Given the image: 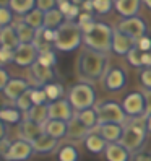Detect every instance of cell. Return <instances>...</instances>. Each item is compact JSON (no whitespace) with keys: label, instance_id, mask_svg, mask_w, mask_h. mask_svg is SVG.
Wrapping results in <instances>:
<instances>
[{"label":"cell","instance_id":"1","mask_svg":"<svg viewBox=\"0 0 151 161\" xmlns=\"http://www.w3.org/2000/svg\"><path fill=\"white\" fill-rule=\"evenodd\" d=\"M107 62L109 54H102L91 51L88 47H83L78 60H77V73L84 83H93L102 78L107 73Z\"/></svg>","mask_w":151,"mask_h":161},{"label":"cell","instance_id":"2","mask_svg":"<svg viewBox=\"0 0 151 161\" xmlns=\"http://www.w3.org/2000/svg\"><path fill=\"white\" fill-rule=\"evenodd\" d=\"M114 31L107 23L96 21L94 30L88 34H83V44L91 51L109 54L112 51V42H114Z\"/></svg>","mask_w":151,"mask_h":161},{"label":"cell","instance_id":"3","mask_svg":"<svg viewBox=\"0 0 151 161\" xmlns=\"http://www.w3.org/2000/svg\"><path fill=\"white\" fill-rule=\"evenodd\" d=\"M83 42V31L77 21H65L60 28L55 30L54 49L60 52H73Z\"/></svg>","mask_w":151,"mask_h":161},{"label":"cell","instance_id":"4","mask_svg":"<svg viewBox=\"0 0 151 161\" xmlns=\"http://www.w3.org/2000/svg\"><path fill=\"white\" fill-rule=\"evenodd\" d=\"M146 124L145 119H132L127 120V124L124 125V134H122V138L119 143L122 147H125L132 155L137 153V151L141 150L145 140H146Z\"/></svg>","mask_w":151,"mask_h":161},{"label":"cell","instance_id":"5","mask_svg":"<svg viewBox=\"0 0 151 161\" xmlns=\"http://www.w3.org/2000/svg\"><path fill=\"white\" fill-rule=\"evenodd\" d=\"M68 103L72 104V108L75 112H81L84 109H91L96 104V91L89 83L80 81L77 85H73L68 91Z\"/></svg>","mask_w":151,"mask_h":161},{"label":"cell","instance_id":"6","mask_svg":"<svg viewBox=\"0 0 151 161\" xmlns=\"http://www.w3.org/2000/svg\"><path fill=\"white\" fill-rule=\"evenodd\" d=\"M94 109H96V114H98L99 125H104V124L125 125L128 120L122 104H119L117 101H102L98 106H94Z\"/></svg>","mask_w":151,"mask_h":161},{"label":"cell","instance_id":"7","mask_svg":"<svg viewBox=\"0 0 151 161\" xmlns=\"http://www.w3.org/2000/svg\"><path fill=\"white\" fill-rule=\"evenodd\" d=\"M122 108H124V112L127 114V117H133V119L145 117V98H143V93H140V91L128 93L127 96L124 98V101H122Z\"/></svg>","mask_w":151,"mask_h":161},{"label":"cell","instance_id":"8","mask_svg":"<svg viewBox=\"0 0 151 161\" xmlns=\"http://www.w3.org/2000/svg\"><path fill=\"white\" fill-rule=\"evenodd\" d=\"M117 31L127 34L128 37L135 41H140L143 36H146V23L140 16L133 18H122V21L117 25Z\"/></svg>","mask_w":151,"mask_h":161},{"label":"cell","instance_id":"9","mask_svg":"<svg viewBox=\"0 0 151 161\" xmlns=\"http://www.w3.org/2000/svg\"><path fill=\"white\" fill-rule=\"evenodd\" d=\"M34 153L33 143L26 142L23 138H16L12 142V147L8 150V153L3 156L5 161H26L30 159V156Z\"/></svg>","mask_w":151,"mask_h":161},{"label":"cell","instance_id":"10","mask_svg":"<svg viewBox=\"0 0 151 161\" xmlns=\"http://www.w3.org/2000/svg\"><path fill=\"white\" fill-rule=\"evenodd\" d=\"M75 109L72 108V104L68 99H59L55 103H49V120H63L70 122L75 117Z\"/></svg>","mask_w":151,"mask_h":161},{"label":"cell","instance_id":"11","mask_svg":"<svg viewBox=\"0 0 151 161\" xmlns=\"http://www.w3.org/2000/svg\"><path fill=\"white\" fill-rule=\"evenodd\" d=\"M39 52L33 44H20V47L15 51V62L20 67H33L37 62Z\"/></svg>","mask_w":151,"mask_h":161},{"label":"cell","instance_id":"12","mask_svg":"<svg viewBox=\"0 0 151 161\" xmlns=\"http://www.w3.org/2000/svg\"><path fill=\"white\" fill-rule=\"evenodd\" d=\"M127 85V72L120 67L107 70L104 75V88L107 91H119Z\"/></svg>","mask_w":151,"mask_h":161},{"label":"cell","instance_id":"13","mask_svg":"<svg viewBox=\"0 0 151 161\" xmlns=\"http://www.w3.org/2000/svg\"><path fill=\"white\" fill-rule=\"evenodd\" d=\"M31 88V83L24 80V78H12L10 81H8V85L5 86V90L2 91L3 93V96L7 99H10V101H16L18 98L21 96V94H24L28 90Z\"/></svg>","mask_w":151,"mask_h":161},{"label":"cell","instance_id":"14","mask_svg":"<svg viewBox=\"0 0 151 161\" xmlns=\"http://www.w3.org/2000/svg\"><path fill=\"white\" fill-rule=\"evenodd\" d=\"M93 132L99 134L107 143H119L120 138H122V134H124V125L104 124V125H98L96 129H93Z\"/></svg>","mask_w":151,"mask_h":161},{"label":"cell","instance_id":"15","mask_svg":"<svg viewBox=\"0 0 151 161\" xmlns=\"http://www.w3.org/2000/svg\"><path fill=\"white\" fill-rule=\"evenodd\" d=\"M31 75L34 78V85L36 86H41V88H44L46 85H49V83H54V80H55L54 69L42 67V65L37 64V62L31 67Z\"/></svg>","mask_w":151,"mask_h":161},{"label":"cell","instance_id":"16","mask_svg":"<svg viewBox=\"0 0 151 161\" xmlns=\"http://www.w3.org/2000/svg\"><path fill=\"white\" fill-rule=\"evenodd\" d=\"M135 42H137L135 39H132L127 34L116 30L114 31V42H112V52H116L117 55H125L127 57V54L137 46Z\"/></svg>","mask_w":151,"mask_h":161},{"label":"cell","instance_id":"17","mask_svg":"<svg viewBox=\"0 0 151 161\" xmlns=\"http://www.w3.org/2000/svg\"><path fill=\"white\" fill-rule=\"evenodd\" d=\"M42 134H44V125H37L30 120H23L20 124V138L30 142V143L37 140Z\"/></svg>","mask_w":151,"mask_h":161},{"label":"cell","instance_id":"18","mask_svg":"<svg viewBox=\"0 0 151 161\" xmlns=\"http://www.w3.org/2000/svg\"><path fill=\"white\" fill-rule=\"evenodd\" d=\"M57 147H59V140L49 137L47 134H42L37 140L33 142L34 153H39V155H49L54 150H57Z\"/></svg>","mask_w":151,"mask_h":161},{"label":"cell","instance_id":"19","mask_svg":"<svg viewBox=\"0 0 151 161\" xmlns=\"http://www.w3.org/2000/svg\"><path fill=\"white\" fill-rule=\"evenodd\" d=\"M23 120L34 122L37 125H44L49 120V104H42V106H33L30 111L23 116Z\"/></svg>","mask_w":151,"mask_h":161},{"label":"cell","instance_id":"20","mask_svg":"<svg viewBox=\"0 0 151 161\" xmlns=\"http://www.w3.org/2000/svg\"><path fill=\"white\" fill-rule=\"evenodd\" d=\"M20 44H21V42H20V39H18V34H16V31H15L13 25L0 30V47L16 51L18 47H20Z\"/></svg>","mask_w":151,"mask_h":161},{"label":"cell","instance_id":"21","mask_svg":"<svg viewBox=\"0 0 151 161\" xmlns=\"http://www.w3.org/2000/svg\"><path fill=\"white\" fill-rule=\"evenodd\" d=\"M89 129L84 127V124L77 117V114H75V117L68 122V129H67V137L70 140H83L86 138L89 135Z\"/></svg>","mask_w":151,"mask_h":161},{"label":"cell","instance_id":"22","mask_svg":"<svg viewBox=\"0 0 151 161\" xmlns=\"http://www.w3.org/2000/svg\"><path fill=\"white\" fill-rule=\"evenodd\" d=\"M140 7L141 2H138V0H117V2H114V8L124 18L137 16V13L140 12Z\"/></svg>","mask_w":151,"mask_h":161},{"label":"cell","instance_id":"23","mask_svg":"<svg viewBox=\"0 0 151 161\" xmlns=\"http://www.w3.org/2000/svg\"><path fill=\"white\" fill-rule=\"evenodd\" d=\"M104 156L107 161H130L132 153L120 143H107Z\"/></svg>","mask_w":151,"mask_h":161},{"label":"cell","instance_id":"24","mask_svg":"<svg viewBox=\"0 0 151 161\" xmlns=\"http://www.w3.org/2000/svg\"><path fill=\"white\" fill-rule=\"evenodd\" d=\"M84 147H86V150L89 151V153L93 155H101L104 153L106 148H107V142L102 138L99 134H96V132H89V135L84 138Z\"/></svg>","mask_w":151,"mask_h":161},{"label":"cell","instance_id":"25","mask_svg":"<svg viewBox=\"0 0 151 161\" xmlns=\"http://www.w3.org/2000/svg\"><path fill=\"white\" fill-rule=\"evenodd\" d=\"M67 129H68V122L63 120H47L44 124V134L55 140H62L63 137H67Z\"/></svg>","mask_w":151,"mask_h":161},{"label":"cell","instance_id":"26","mask_svg":"<svg viewBox=\"0 0 151 161\" xmlns=\"http://www.w3.org/2000/svg\"><path fill=\"white\" fill-rule=\"evenodd\" d=\"M13 28L18 34V39L21 44H33L34 36H36V30H33L31 26H28L23 20H18L13 23Z\"/></svg>","mask_w":151,"mask_h":161},{"label":"cell","instance_id":"27","mask_svg":"<svg viewBox=\"0 0 151 161\" xmlns=\"http://www.w3.org/2000/svg\"><path fill=\"white\" fill-rule=\"evenodd\" d=\"M8 7L15 15H21L23 18L36 8V0H10Z\"/></svg>","mask_w":151,"mask_h":161},{"label":"cell","instance_id":"28","mask_svg":"<svg viewBox=\"0 0 151 161\" xmlns=\"http://www.w3.org/2000/svg\"><path fill=\"white\" fill-rule=\"evenodd\" d=\"M65 21V16L62 12H59V8H54V10L47 12L44 15V28H47V30H57V28H60Z\"/></svg>","mask_w":151,"mask_h":161},{"label":"cell","instance_id":"29","mask_svg":"<svg viewBox=\"0 0 151 161\" xmlns=\"http://www.w3.org/2000/svg\"><path fill=\"white\" fill-rule=\"evenodd\" d=\"M44 12H41L39 8H34L33 12H30L26 16H23L21 20L28 25V26H31L33 30H41V28H44Z\"/></svg>","mask_w":151,"mask_h":161},{"label":"cell","instance_id":"30","mask_svg":"<svg viewBox=\"0 0 151 161\" xmlns=\"http://www.w3.org/2000/svg\"><path fill=\"white\" fill-rule=\"evenodd\" d=\"M0 120L3 124H21L23 116L16 108H2L0 109Z\"/></svg>","mask_w":151,"mask_h":161},{"label":"cell","instance_id":"31","mask_svg":"<svg viewBox=\"0 0 151 161\" xmlns=\"http://www.w3.org/2000/svg\"><path fill=\"white\" fill-rule=\"evenodd\" d=\"M77 117L84 124V127H88L89 130L96 129L98 124V114H96V109L91 108V109H84L81 112H77Z\"/></svg>","mask_w":151,"mask_h":161},{"label":"cell","instance_id":"32","mask_svg":"<svg viewBox=\"0 0 151 161\" xmlns=\"http://www.w3.org/2000/svg\"><path fill=\"white\" fill-rule=\"evenodd\" d=\"M57 158H59V161H78L80 159V151H78L77 147L67 143V145H62L59 148Z\"/></svg>","mask_w":151,"mask_h":161},{"label":"cell","instance_id":"33","mask_svg":"<svg viewBox=\"0 0 151 161\" xmlns=\"http://www.w3.org/2000/svg\"><path fill=\"white\" fill-rule=\"evenodd\" d=\"M44 91H46V94H47V99H49V103H55V101L62 99L63 93H65L62 83H59V81H54V83L46 85Z\"/></svg>","mask_w":151,"mask_h":161},{"label":"cell","instance_id":"34","mask_svg":"<svg viewBox=\"0 0 151 161\" xmlns=\"http://www.w3.org/2000/svg\"><path fill=\"white\" fill-rule=\"evenodd\" d=\"M33 106H34V104H33V88H30L24 94H21V96L15 101V108H18V111L24 112V114H26V112L30 111Z\"/></svg>","mask_w":151,"mask_h":161},{"label":"cell","instance_id":"35","mask_svg":"<svg viewBox=\"0 0 151 161\" xmlns=\"http://www.w3.org/2000/svg\"><path fill=\"white\" fill-rule=\"evenodd\" d=\"M33 46L37 49V52H47V51H54V46L51 42L46 41L44 37V28H41V30L36 31V36H34V41H33Z\"/></svg>","mask_w":151,"mask_h":161},{"label":"cell","instance_id":"36","mask_svg":"<svg viewBox=\"0 0 151 161\" xmlns=\"http://www.w3.org/2000/svg\"><path fill=\"white\" fill-rule=\"evenodd\" d=\"M37 64H41L42 67L47 69H54V65L57 64V55L54 51H47V52H41L37 57Z\"/></svg>","mask_w":151,"mask_h":161},{"label":"cell","instance_id":"37","mask_svg":"<svg viewBox=\"0 0 151 161\" xmlns=\"http://www.w3.org/2000/svg\"><path fill=\"white\" fill-rule=\"evenodd\" d=\"M13 12L10 10V7H0V30L2 28H7V26H12L15 23L13 20Z\"/></svg>","mask_w":151,"mask_h":161},{"label":"cell","instance_id":"38","mask_svg":"<svg viewBox=\"0 0 151 161\" xmlns=\"http://www.w3.org/2000/svg\"><path fill=\"white\" fill-rule=\"evenodd\" d=\"M47 94L44 91V88L41 86H33V104L34 106H42V104H49L47 103Z\"/></svg>","mask_w":151,"mask_h":161},{"label":"cell","instance_id":"39","mask_svg":"<svg viewBox=\"0 0 151 161\" xmlns=\"http://www.w3.org/2000/svg\"><path fill=\"white\" fill-rule=\"evenodd\" d=\"M93 7H94V12L99 13V15H106L112 10L114 7V2H109V0H93Z\"/></svg>","mask_w":151,"mask_h":161},{"label":"cell","instance_id":"40","mask_svg":"<svg viewBox=\"0 0 151 161\" xmlns=\"http://www.w3.org/2000/svg\"><path fill=\"white\" fill-rule=\"evenodd\" d=\"M127 60H128V64L132 65V67H137V69L143 67V65H141V52H138L137 46L127 54Z\"/></svg>","mask_w":151,"mask_h":161},{"label":"cell","instance_id":"41","mask_svg":"<svg viewBox=\"0 0 151 161\" xmlns=\"http://www.w3.org/2000/svg\"><path fill=\"white\" fill-rule=\"evenodd\" d=\"M36 8H39L41 12L47 13V12L54 10V8H57V0H37Z\"/></svg>","mask_w":151,"mask_h":161},{"label":"cell","instance_id":"42","mask_svg":"<svg viewBox=\"0 0 151 161\" xmlns=\"http://www.w3.org/2000/svg\"><path fill=\"white\" fill-rule=\"evenodd\" d=\"M0 60H2L3 67L7 64L15 62V51L12 49H5V47H0Z\"/></svg>","mask_w":151,"mask_h":161},{"label":"cell","instance_id":"43","mask_svg":"<svg viewBox=\"0 0 151 161\" xmlns=\"http://www.w3.org/2000/svg\"><path fill=\"white\" fill-rule=\"evenodd\" d=\"M140 81L145 90H151V69H143L140 72Z\"/></svg>","mask_w":151,"mask_h":161},{"label":"cell","instance_id":"44","mask_svg":"<svg viewBox=\"0 0 151 161\" xmlns=\"http://www.w3.org/2000/svg\"><path fill=\"white\" fill-rule=\"evenodd\" d=\"M130 161H151V151L141 148L140 151H137V153L132 155V159Z\"/></svg>","mask_w":151,"mask_h":161},{"label":"cell","instance_id":"45","mask_svg":"<svg viewBox=\"0 0 151 161\" xmlns=\"http://www.w3.org/2000/svg\"><path fill=\"white\" fill-rule=\"evenodd\" d=\"M137 47L141 52H151V37L143 36L140 41H137Z\"/></svg>","mask_w":151,"mask_h":161},{"label":"cell","instance_id":"46","mask_svg":"<svg viewBox=\"0 0 151 161\" xmlns=\"http://www.w3.org/2000/svg\"><path fill=\"white\" fill-rule=\"evenodd\" d=\"M143 98H145V117L151 116V90H143Z\"/></svg>","mask_w":151,"mask_h":161},{"label":"cell","instance_id":"47","mask_svg":"<svg viewBox=\"0 0 151 161\" xmlns=\"http://www.w3.org/2000/svg\"><path fill=\"white\" fill-rule=\"evenodd\" d=\"M80 7L77 5V3H73L72 5V8H70V12L67 13V16H65V20L67 21H77L78 20V16H80Z\"/></svg>","mask_w":151,"mask_h":161},{"label":"cell","instance_id":"48","mask_svg":"<svg viewBox=\"0 0 151 161\" xmlns=\"http://www.w3.org/2000/svg\"><path fill=\"white\" fill-rule=\"evenodd\" d=\"M72 5H73V2H68V0H57V8H59V12L63 13V16H67Z\"/></svg>","mask_w":151,"mask_h":161},{"label":"cell","instance_id":"49","mask_svg":"<svg viewBox=\"0 0 151 161\" xmlns=\"http://www.w3.org/2000/svg\"><path fill=\"white\" fill-rule=\"evenodd\" d=\"M10 73H8L5 69H0V91H3L5 86L8 85V81H10Z\"/></svg>","mask_w":151,"mask_h":161},{"label":"cell","instance_id":"50","mask_svg":"<svg viewBox=\"0 0 151 161\" xmlns=\"http://www.w3.org/2000/svg\"><path fill=\"white\" fill-rule=\"evenodd\" d=\"M91 21H94V18H93V15H91V13H86V12L80 13L78 20H77L78 26H83V25H86V23H91Z\"/></svg>","mask_w":151,"mask_h":161},{"label":"cell","instance_id":"51","mask_svg":"<svg viewBox=\"0 0 151 161\" xmlns=\"http://www.w3.org/2000/svg\"><path fill=\"white\" fill-rule=\"evenodd\" d=\"M10 147H12V142L8 140V138L0 140V158H3V156L8 153V150H10Z\"/></svg>","mask_w":151,"mask_h":161},{"label":"cell","instance_id":"52","mask_svg":"<svg viewBox=\"0 0 151 161\" xmlns=\"http://www.w3.org/2000/svg\"><path fill=\"white\" fill-rule=\"evenodd\" d=\"M141 65L145 69H151V52H141Z\"/></svg>","mask_w":151,"mask_h":161},{"label":"cell","instance_id":"53","mask_svg":"<svg viewBox=\"0 0 151 161\" xmlns=\"http://www.w3.org/2000/svg\"><path fill=\"white\" fill-rule=\"evenodd\" d=\"M44 37L47 42H51L54 46V41H55V31L54 30H47V28H44Z\"/></svg>","mask_w":151,"mask_h":161},{"label":"cell","instance_id":"54","mask_svg":"<svg viewBox=\"0 0 151 161\" xmlns=\"http://www.w3.org/2000/svg\"><path fill=\"white\" fill-rule=\"evenodd\" d=\"M81 8L86 13H91L93 10H94V7H93V0H86V2H83V5H81Z\"/></svg>","mask_w":151,"mask_h":161},{"label":"cell","instance_id":"55","mask_svg":"<svg viewBox=\"0 0 151 161\" xmlns=\"http://www.w3.org/2000/svg\"><path fill=\"white\" fill-rule=\"evenodd\" d=\"M7 138V124H3L2 120H0V140Z\"/></svg>","mask_w":151,"mask_h":161},{"label":"cell","instance_id":"56","mask_svg":"<svg viewBox=\"0 0 151 161\" xmlns=\"http://www.w3.org/2000/svg\"><path fill=\"white\" fill-rule=\"evenodd\" d=\"M145 124H146V130L151 134V116L149 117H145Z\"/></svg>","mask_w":151,"mask_h":161},{"label":"cell","instance_id":"57","mask_svg":"<svg viewBox=\"0 0 151 161\" xmlns=\"http://www.w3.org/2000/svg\"><path fill=\"white\" fill-rule=\"evenodd\" d=\"M143 3H145V5L149 8V10H151V0H146V2H143Z\"/></svg>","mask_w":151,"mask_h":161},{"label":"cell","instance_id":"58","mask_svg":"<svg viewBox=\"0 0 151 161\" xmlns=\"http://www.w3.org/2000/svg\"><path fill=\"white\" fill-rule=\"evenodd\" d=\"M0 69H3V64H2V60H0Z\"/></svg>","mask_w":151,"mask_h":161}]
</instances>
